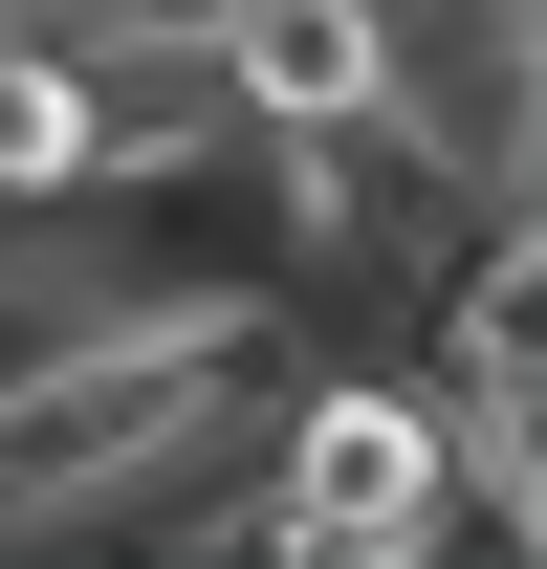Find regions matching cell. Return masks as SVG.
Returning a JSON list of instances; mask_svg holds the SVG:
<instances>
[{
  "mask_svg": "<svg viewBox=\"0 0 547 569\" xmlns=\"http://www.w3.org/2000/svg\"><path fill=\"white\" fill-rule=\"evenodd\" d=\"M241 548L285 569H416V548H460V482H438V417H416V372L395 351H307L263 395V438H241Z\"/></svg>",
  "mask_w": 547,
  "mask_h": 569,
  "instance_id": "1",
  "label": "cell"
},
{
  "mask_svg": "<svg viewBox=\"0 0 547 569\" xmlns=\"http://www.w3.org/2000/svg\"><path fill=\"white\" fill-rule=\"evenodd\" d=\"M198 67L241 132H350L395 110V0H198Z\"/></svg>",
  "mask_w": 547,
  "mask_h": 569,
  "instance_id": "2",
  "label": "cell"
}]
</instances>
